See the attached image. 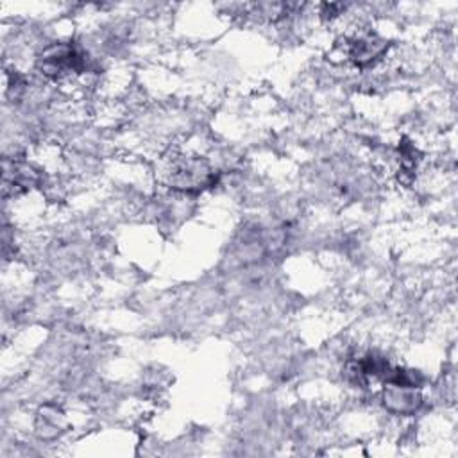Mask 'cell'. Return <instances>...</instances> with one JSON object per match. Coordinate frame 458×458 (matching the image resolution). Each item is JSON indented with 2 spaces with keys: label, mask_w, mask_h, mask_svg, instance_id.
I'll return each mask as SVG.
<instances>
[{
  "label": "cell",
  "mask_w": 458,
  "mask_h": 458,
  "mask_svg": "<svg viewBox=\"0 0 458 458\" xmlns=\"http://www.w3.org/2000/svg\"><path fill=\"white\" fill-rule=\"evenodd\" d=\"M385 386L386 388L383 392V403L388 410L395 413H401V415L413 413L422 403V397L417 388L404 386V385H385Z\"/></svg>",
  "instance_id": "cell-5"
},
{
  "label": "cell",
  "mask_w": 458,
  "mask_h": 458,
  "mask_svg": "<svg viewBox=\"0 0 458 458\" xmlns=\"http://www.w3.org/2000/svg\"><path fill=\"white\" fill-rule=\"evenodd\" d=\"M39 182V174L27 163L16 159H4L2 174V193L4 197H16L29 191Z\"/></svg>",
  "instance_id": "cell-4"
},
{
  "label": "cell",
  "mask_w": 458,
  "mask_h": 458,
  "mask_svg": "<svg viewBox=\"0 0 458 458\" xmlns=\"http://www.w3.org/2000/svg\"><path fill=\"white\" fill-rule=\"evenodd\" d=\"M88 55L86 52L72 41H61L47 47L38 57V70L52 79L63 81L86 72Z\"/></svg>",
  "instance_id": "cell-1"
},
{
  "label": "cell",
  "mask_w": 458,
  "mask_h": 458,
  "mask_svg": "<svg viewBox=\"0 0 458 458\" xmlns=\"http://www.w3.org/2000/svg\"><path fill=\"white\" fill-rule=\"evenodd\" d=\"M390 41L377 36L376 32H358L345 39V57L358 68H367L386 55Z\"/></svg>",
  "instance_id": "cell-3"
},
{
  "label": "cell",
  "mask_w": 458,
  "mask_h": 458,
  "mask_svg": "<svg viewBox=\"0 0 458 458\" xmlns=\"http://www.w3.org/2000/svg\"><path fill=\"white\" fill-rule=\"evenodd\" d=\"M168 186L181 193H199L216 182V172L202 157H177L166 172Z\"/></svg>",
  "instance_id": "cell-2"
}]
</instances>
